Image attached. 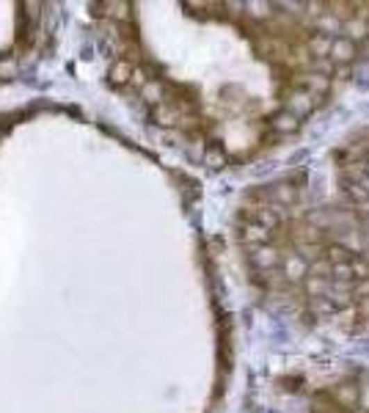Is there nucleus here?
Wrapping results in <instances>:
<instances>
[{
	"mask_svg": "<svg viewBox=\"0 0 369 413\" xmlns=\"http://www.w3.org/2000/svg\"><path fill=\"white\" fill-rule=\"evenodd\" d=\"M328 58H331V64L336 67V74H334V77H342V74L347 77V74H350V67L359 61V42H353V39L345 36V33L334 36V44H331Z\"/></svg>",
	"mask_w": 369,
	"mask_h": 413,
	"instance_id": "obj_1",
	"label": "nucleus"
},
{
	"mask_svg": "<svg viewBox=\"0 0 369 413\" xmlns=\"http://www.w3.org/2000/svg\"><path fill=\"white\" fill-rule=\"evenodd\" d=\"M311 413H350V411H345L331 394H317L314 403H311Z\"/></svg>",
	"mask_w": 369,
	"mask_h": 413,
	"instance_id": "obj_5",
	"label": "nucleus"
},
{
	"mask_svg": "<svg viewBox=\"0 0 369 413\" xmlns=\"http://www.w3.org/2000/svg\"><path fill=\"white\" fill-rule=\"evenodd\" d=\"M300 124H303V119H297L295 113H290V111H279L276 116H270V122H268V127H270V133L273 138H284V136H293L300 130Z\"/></svg>",
	"mask_w": 369,
	"mask_h": 413,
	"instance_id": "obj_2",
	"label": "nucleus"
},
{
	"mask_svg": "<svg viewBox=\"0 0 369 413\" xmlns=\"http://www.w3.org/2000/svg\"><path fill=\"white\" fill-rule=\"evenodd\" d=\"M356 254H359V251H353V248H350V245H345V243H328V245H325V257H322V259L334 268V265H347Z\"/></svg>",
	"mask_w": 369,
	"mask_h": 413,
	"instance_id": "obj_4",
	"label": "nucleus"
},
{
	"mask_svg": "<svg viewBox=\"0 0 369 413\" xmlns=\"http://www.w3.org/2000/svg\"><path fill=\"white\" fill-rule=\"evenodd\" d=\"M133 77H136V67H133L127 58L113 61L110 69H108V80H110V86L124 88V86H130V83H133Z\"/></svg>",
	"mask_w": 369,
	"mask_h": 413,
	"instance_id": "obj_3",
	"label": "nucleus"
}]
</instances>
